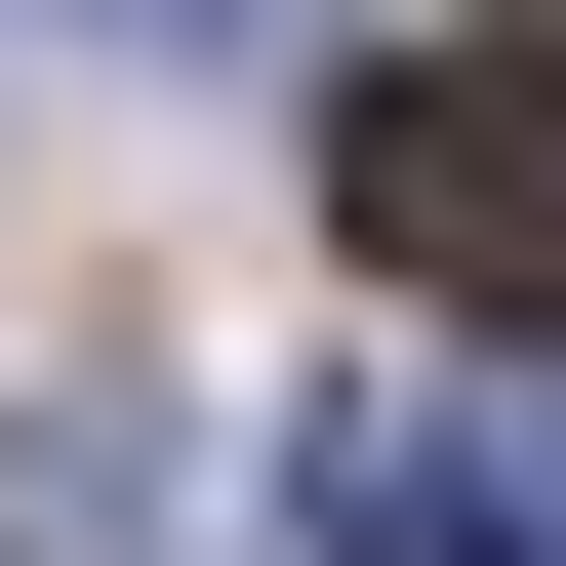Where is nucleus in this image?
Segmentation results:
<instances>
[{
	"instance_id": "nucleus-2",
	"label": "nucleus",
	"mask_w": 566,
	"mask_h": 566,
	"mask_svg": "<svg viewBox=\"0 0 566 566\" xmlns=\"http://www.w3.org/2000/svg\"><path fill=\"white\" fill-rule=\"evenodd\" d=\"M283 526H324V566H566V365L526 405H324Z\"/></svg>"
},
{
	"instance_id": "nucleus-3",
	"label": "nucleus",
	"mask_w": 566,
	"mask_h": 566,
	"mask_svg": "<svg viewBox=\"0 0 566 566\" xmlns=\"http://www.w3.org/2000/svg\"><path fill=\"white\" fill-rule=\"evenodd\" d=\"M82 41H324V0H82Z\"/></svg>"
},
{
	"instance_id": "nucleus-1",
	"label": "nucleus",
	"mask_w": 566,
	"mask_h": 566,
	"mask_svg": "<svg viewBox=\"0 0 566 566\" xmlns=\"http://www.w3.org/2000/svg\"><path fill=\"white\" fill-rule=\"evenodd\" d=\"M324 243L405 324H566V41H365L324 82Z\"/></svg>"
}]
</instances>
